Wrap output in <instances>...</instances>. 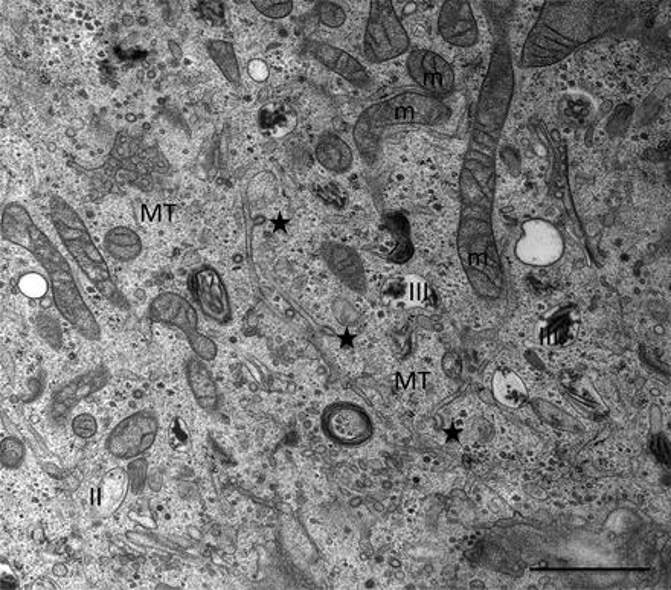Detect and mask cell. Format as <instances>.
<instances>
[{
	"label": "cell",
	"instance_id": "d4e9b609",
	"mask_svg": "<svg viewBox=\"0 0 671 590\" xmlns=\"http://www.w3.org/2000/svg\"><path fill=\"white\" fill-rule=\"evenodd\" d=\"M25 446L22 441L16 437H7L0 444V462L2 467L7 470L19 469L25 459Z\"/></svg>",
	"mask_w": 671,
	"mask_h": 590
},
{
	"label": "cell",
	"instance_id": "4fadbf2b",
	"mask_svg": "<svg viewBox=\"0 0 671 590\" xmlns=\"http://www.w3.org/2000/svg\"><path fill=\"white\" fill-rule=\"evenodd\" d=\"M109 382L110 372L106 366L87 369L78 376L72 377L69 382L63 383L60 388L52 392L51 405H49L51 417L57 421L68 417L84 400L103 391Z\"/></svg>",
	"mask_w": 671,
	"mask_h": 590
},
{
	"label": "cell",
	"instance_id": "7c38bea8",
	"mask_svg": "<svg viewBox=\"0 0 671 590\" xmlns=\"http://www.w3.org/2000/svg\"><path fill=\"white\" fill-rule=\"evenodd\" d=\"M190 292L209 321L226 325L232 321V305L228 287L219 270L199 266L190 276Z\"/></svg>",
	"mask_w": 671,
	"mask_h": 590
},
{
	"label": "cell",
	"instance_id": "ba28073f",
	"mask_svg": "<svg viewBox=\"0 0 671 590\" xmlns=\"http://www.w3.org/2000/svg\"><path fill=\"white\" fill-rule=\"evenodd\" d=\"M158 433L159 421L156 414L151 411L135 412L113 427L106 438L107 453L121 461L141 458L156 443Z\"/></svg>",
	"mask_w": 671,
	"mask_h": 590
},
{
	"label": "cell",
	"instance_id": "4316f807",
	"mask_svg": "<svg viewBox=\"0 0 671 590\" xmlns=\"http://www.w3.org/2000/svg\"><path fill=\"white\" fill-rule=\"evenodd\" d=\"M319 22L327 28L338 29L347 22V13L344 8L334 2H319L315 7Z\"/></svg>",
	"mask_w": 671,
	"mask_h": 590
},
{
	"label": "cell",
	"instance_id": "1f68e13d",
	"mask_svg": "<svg viewBox=\"0 0 671 590\" xmlns=\"http://www.w3.org/2000/svg\"><path fill=\"white\" fill-rule=\"evenodd\" d=\"M441 365H443L444 374H446L449 379H460L461 374H463V360H461L460 354H444L443 363H441Z\"/></svg>",
	"mask_w": 671,
	"mask_h": 590
},
{
	"label": "cell",
	"instance_id": "9a60e30c",
	"mask_svg": "<svg viewBox=\"0 0 671 590\" xmlns=\"http://www.w3.org/2000/svg\"><path fill=\"white\" fill-rule=\"evenodd\" d=\"M324 263L330 272L351 292L363 293L368 289L365 264L354 247L339 241H327L321 249Z\"/></svg>",
	"mask_w": 671,
	"mask_h": 590
},
{
	"label": "cell",
	"instance_id": "d6986e66",
	"mask_svg": "<svg viewBox=\"0 0 671 590\" xmlns=\"http://www.w3.org/2000/svg\"><path fill=\"white\" fill-rule=\"evenodd\" d=\"M492 392L499 405L519 409L530 401V392L519 374L510 368H501L493 374Z\"/></svg>",
	"mask_w": 671,
	"mask_h": 590
},
{
	"label": "cell",
	"instance_id": "3957f363",
	"mask_svg": "<svg viewBox=\"0 0 671 590\" xmlns=\"http://www.w3.org/2000/svg\"><path fill=\"white\" fill-rule=\"evenodd\" d=\"M0 234L8 243L22 247L33 255L45 270L52 301L61 318L68 321L84 339L92 342L100 340V324L81 293L71 263L52 243L46 232L34 222L33 215L25 205L10 202L4 206L0 217Z\"/></svg>",
	"mask_w": 671,
	"mask_h": 590
},
{
	"label": "cell",
	"instance_id": "8fae6325",
	"mask_svg": "<svg viewBox=\"0 0 671 590\" xmlns=\"http://www.w3.org/2000/svg\"><path fill=\"white\" fill-rule=\"evenodd\" d=\"M406 69L411 80L427 95L444 98L455 90L456 75L452 65L432 49H412Z\"/></svg>",
	"mask_w": 671,
	"mask_h": 590
},
{
	"label": "cell",
	"instance_id": "603a6c76",
	"mask_svg": "<svg viewBox=\"0 0 671 590\" xmlns=\"http://www.w3.org/2000/svg\"><path fill=\"white\" fill-rule=\"evenodd\" d=\"M205 48L209 58L214 61V65L222 72L226 81L232 86L241 87L243 80H241L240 63H238L234 45L228 40L211 39L206 42Z\"/></svg>",
	"mask_w": 671,
	"mask_h": 590
},
{
	"label": "cell",
	"instance_id": "7a4b0ae2",
	"mask_svg": "<svg viewBox=\"0 0 671 590\" xmlns=\"http://www.w3.org/2000/svg\"><path fill=\"white\" fill-rule=\"evenodd\" d=\"M635 19V7L614 0H548L522 46L521 68L559 65L569 55L623 31Z\"/></svg>",
	"mask_w": 671,
	"mask_h": 590
},
{
	"label": "cell",
	"instance_id": "277c9868",
	"mask_svg": "<svg viewBox=\"0 0 671 590\" xmlns=\"http://www.w3.org/2000/svg\"><path fill=\"white\" fill-rule=\"evenodd\" d=\"M453 110L443 98L418 90H405L371 104L357 116L353 141L362 161L374 167L383 154L386 138L394 130L408 127H440L452 118Z\"/></svg>",
	"mask_w": 671,
	"mask_h": 590
},
{
	"label": "cell",
	"instance_id": "484cf974",
	"mask_svg": "<svg viewBox=\"0 0 671 590\" xmlns=\"http://www.w3.org/2000/svg\"><path fill=\"white\" fill-rule=\"evenodd\" d=\"M252 7L267 19H286L292 14V0H252Z\"/></svg>",
	"mask_w": 671,
	"mask_h": 590
},
{
	"label": "cell",
	"instance_id": "5bb4252c",
	"mask_svg": "<svg viewBox=\"0 0 671 590\" xmlns=\"http://www.w3.org/2000/svg\"><path fill=\"white\" fill-rule=\"evenodd\" d=\"M438 31L444 42L455 48H472L479 42V26L467 0H449L438 13Z\"/></svg>",
	"mask_w": 671,
	"mask_h": 590
},
{
	"label": "cell",
	"instance_id": "30bf717a",
	"mask_svg": "<svg viewBox=\"0 0 671 590\" xmlns=\"http://www.w3.org/2000/svg\"><path fill=\"white\" fill-rule=\"evenodd\" d=\"M325 437L342 447H359L374 437V423L365 409L351 401H336L322 412Z\"/></svg>",
	"mask_w": 671,
	"mask_h": 590
},
{
	"label": "cell",
	"instance_id": "f1b7e54d",
	"mask_svg": "<svg viewBox=\"0 0 671 590\" xmlns=\"http://www.w3.org/2000/svg\"><path fill=\"white\" fill-rule=\"evenodd\" d=\"M127 476H129L130 491L133 494H141L147 484L148 462L144 458L133 459L127 469Z\"/></svg>",
	"mask_w": 671,
	"mask_h": 590
},
{
	"label": "cell",
	"instance_id": "d6a6232c",
	"mask_svg": "<svg viewBox=\"0 0 671 590\" xmlns=\"http://www.w3.org/2000/svg\"><path fill=\"white\" fill-rule=\"evenodd\" d=\"M652 452L659 462L665 465L670 464V444H668V438L662 433L653 435Z\"/></svg>",
	"mask_w": 671,
	"mask_h": 590
},
{
	"label": "cell",
	"instance_id": "ac0fdd59",
	"mask_svg": "<svg viewBox=\"0 0 671 590\" xmlns=\"http://www.w3.org/2000/svg\"><path fill=\"white\" fill-rule=\"evenodd\" d=\"M185 371H187L191 394L197 405L205 411H216L219 406V388H217L216 377L212 374L208 362L194 357L188 362Z\"/></svg>",
	"mask_w": 671,
	"mask_h": 590
},
{
	"label": "cell",
	"instance_id": "cb8c5ba5",
	"mask_svg": "<svg viewBox=\"0 0 671 590\" xmlns=\"http://www.w3.org/2000/svg\"><path fill=\"white\" fill-rule=\"evenodd\" d=\"M575 321L569 312H560L548 319L542 331V342L548 347H563L574 337Z\"/></svg>",
	"mask_w": 671,
	"mask_h": 590
},
{
	"label": "cell",
	"instance_id": "9c48e42d",
	"mask_svg": "<svg viewBox=\"0 0 671 590\" xmlns=\"http://www.w3.org/2000/svg\"><path fill=\"white\" fill-rule=\"evenodd\" d=\"M565 254V238L556 225L543 219H531L522 225L514 246V255L522 264L548 267Z\"/></svg>",
	"mask_w": 671,
	"mask_h": 590
},
{
	"label": "cell",
	"instance_id": "f546056e",
	"mask_svg": "<svg viewBox=\"0 0 671 590\" xmlns=\"http://www.w3.org/2000/svg\"><path fill=\"white\" fill-rule=\"evenodd\" d=\"M71 429L80 440H90L98 432L97 418L92 414H80L71 421Z\"/></svg>",
	"mask_w": 671,
	"mask_h": 590
},
{
	"label": "cell",
	"instance_id": "e0dca14e",
	"mask_svg": "<svg viewBox=\"0 0 671 590\" xmlns=\"http://www.w3.org/2000/svg\"><path fill=\"white\" fill-rule=\"evenodd\" d=\"M315 156L318 164L333 174H347L353 168V150L344 138L333 132H324L319 136Z\"/></svg>",
	"mask_w": 671,
	"mask_h": 590
},
{
	"label": "cell",
	"instance_id": "6da1fadb",
	"mask_svg": "<svg viewBox=\"0 0 671 590\" xmlns=\"http://www.w3.org/2000/svg\"><path fill=\"white\" fill-rule=\"evenodd\" d=\"M513 54L505 33H496L473 113L469 144L460 174V222L456 249L464 275L478 298L498 301L505 293V270L496 243L498 153L513 104Z\"/></svg>",
	"mask_w": 671,
	"mask_h": 590
},
{
	"label": "cell",
	"instance_id": "52a82bcc",
	"mask_svg": "<svg viewBox=\"0 0 671 590\" xmlns=\"http://www.w3.org/2000/svg\"><path fill=\"white\" fill-rule=\"evenodd\" d=\"M148 316L153 324L168 325L182 331L190 342L191 350L199 359L211 362L216 359L219 348L199 330V315L194 305L179 293L164 292L150 302Z\"/></svg>",
	"mask_w": 671,
	"mask_h": 590
},
{
	"label": "cell",
	"instance_id": "2e32d148",
	"mask_svg": "<svg viewBox=\"0 0 671 590\" xmlns=\"http://www.w3.org/2000/svg\"><path fill=\"white\" fill-rule=\"evenodd\" d=\"M307 52H309L310 57L315 58L328 71L339 75L342 80L347 81V83L357 87V89H366V87H370L371 83H373L368 69L356 57H353L350 52L344 51V49L338 48V46L319 42V40H312L307 45Z\"/></svg>",
	"mask_w": 671,
	"mask_h": 590
},
{
	"label": "cell",
	"instance_id": "5b68a950",
	"mask_svg": "<svg viewBox=\"0 0 671 590\" xmlns=\"http://www.w3.org/2000/svg\"><path fill=\"white\" fill-rule=\"evenodd\" d=\"M49 214H51L52 225L60 238L61 244L65 246L80 272L86 276L95 289L106 301L119 310H129L130 304L124 293L116 286L110 272L109 264L104 260L100 247L95 243L89 228L84 223L83 217L78 214L77 209L63 199L55 196L49 200Z\"/></svg>",
	"mask_w": 671,
	"mask_h": 590
},
{
	"label": "cell",
	"instance_id": "4dcf8cb0",
	"mask_svg": "<svg viewBox=\"0 0 671 590\" xmlns=\"http://www.w3.org/2000/svg\"><path fill=\"white\" fill-rule=\"evenodd\" d=\"M48 286L49 284L45 283V279H43L42 276L34 275V273L22 276L19 281L20 290H22L28 298H40V296L45 295Z\"/></svg>",
	"mask_w": 671,
	"mask_h": 590
},
{
	"label": "cell",
	"instance_id": "ffe728a7",
	"mask_svg": "<svg viewBox=\"0 0 671 590\" xmlns=\"http://www.w3.org/2000/svg\"><path fill=\"white\" fill-rule=\"evenodd\" d=\"M129 476L126 470L113 469L104 475L97 491V507L103 516H112L129 493Z\"/></svg>",
	"mask_w": 671,
	"mask_h": 590
},
{
	"label": "cell",
	"instance_id": "836d02e7",
	"mask_svg": "<svg viewBox=\"0 0 671 590\" xmlns=\"http://www.w3.org/2000/svg\"><path fill=\"white\" fill-rule=\"evenodd\" d=\"M249 75H251L252 80L257 81V83H263L269 78V66H267L266 61L263 60H252L249 63Z\"/></svg>",
	"mask_w": 671,
	"mask_h": 590
},
{
	"label": "cell",
	"instance_id": "44dd1931",
	"mask_svg": "<svg viewBox=\"0 0 671 590\" xmlns=\"http://www.w3.org/2000/svg\"><path fill=\"white\" fill-rule=\"evenodd\" d=\"M103 246L104 251L118 263H133L142 254L141 237L127 226H116L107 231Z\"/></svg>",
	"mask_w": 671,
	"mask_h": 590
},
{
	"label": "cell",
	"instance_id": "83f0119b",
	"mask_svg": "<svg viewBox=\"0 0 671 590\" xmlns=\"http://www.w3.org/2000/svg\"><path fill=\"white\" fill-rule=\"evenodd\" d=\"M36 328L39 336L45 340L49 347L60 350L61 345H63V334H61L60 324L52 316H37Z\"/></svg>",
	"mask_w": 671,
	"mask_h": 590
},
{
	"label": "cell",
	"instance_id": "8992f818",
	"mask_svg": "<svg viewBox=\"0 0 671 590\" xmlns=\"http://www.w3.org/2000/svg\"><path fill=\"white\" fill-rule=\"evenodd\" d=\"M411 48V39L402 19L388 0L371 2L363 36V55L373 65L402 57Z\"/></svg>",
	"mask_w": 671,
	"mask_h": 590
},
{
	"label": "cell",
	"instance_id": "7402d4cb",
	"mask_svg": "<svg viewBox=\"0 0 671 590\" xmlns=\"http://www.w3.org/2000/svg\"><path fill=\"white\" fill-rule=\"evenodd\" d=\"M531 408L542 423L548 424L554 430L571 433V435L585 432L582 421L569 414L562 406L553 403V401L545 400V398H533Z\"/></svg>",
	"mask_w": 671,
	"mask_h": 590
}]
</instances>
